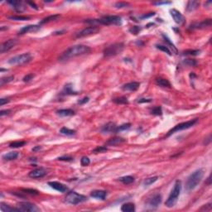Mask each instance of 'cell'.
Segmentation results:
<instances>
[{"mask_svg": "<svg viewBox=\"0 0 212 212\" xmlns=\"http://www.w3.org/2000/svg\"><path fill=\"white\" fill-rule=\"evenodd\" d=\"M40 28H41V27L38 26V25H28V26H25L19 30L18 35H23V34L28 33V32H37Z\"/></svg>", "mask_w": 212, "mask_h": 212, "instance_id": "cell-18", "label": "cell"}, {"mask_svg": "<svg viewBox=\"0 0 212 212\" xmlns=\"http://www.w3.org/2000/svg\"><path fill=\"white\" fill-rule=\"evenodd\" d=\"M196 60H193V59H186L183 60V64L187 65V66H194L196 65Z\"/></svg>", "mask_w": 212, "mask_h": 212, "instance_id": "cell-45", "label": "cell"}, {"mask_svg": "<svg viewBox=\"0 0 212 212\" xmlns=\"http://www.w3.org/2000/svg\"><path fill=\"white\" fill-rule=\"evenodd\" d=\"M126 142V139L121 138V137H115V138H110L108 141L105 142L106 146H116L121 143H124Z\"/></svg>", "mask_w": 212, "mask_h": 212, "instance_id": "cell-21", "label": "cell"}, {"mask_svg": "<svg viewBox=\"0 0 212 212\" xmlns=\"http://www.w3.org/2000/svg\"><path fill=\"white\" fill-rule=\"evenodd\" d=\"M18 41L16 39H9L8 41H6L4 43H2V45L0 46V52L1 53H4L6 51H9L12 48H14V46L17 45Z\"/></svg>", "mask_w": 212, "mask_h": 212, "instance_id": "cell-12", "label": "cell"}, {"mask_svg": "<svg viewBox=\"0 0 212 212\" xmlns=\"http://www.w3.org/2000/svg\"><path fill=\"white\" fill-rule=\"evenodd\" d=\"M152 102V99H145V98H142V99H139L138 100V103H150Z\"/></svg>", "mask_w": 212, "mask_h": 212, "instance_id": "cell-52", "label": "cell"}, {"mask_svg": "<svg viewBox=\"0 0 212 212\" xmlns=\"http://www.w3.org/2000/svg\"><path fill=\"white\" fill-rule=\"evenodd\" d=\"M171 4V2H157V3H153L152 4L153 5H164V4Z\"/></svg>", "mask_w": 212, "mask_h": 212, "instance_id": "cell-57", "label": "cell"}, {"mask_svg": "<svg viewBox=\"0 0 212 212\" xmlns=\"http://www.w3.org/2000/svg\"><path fill=\"white\" fill-rule=\"evenodd\" d=\"M0 209L3 212H13V211H20L18 207H12L9 205H7L4 202L0 203Z\"/></svg>", "mask_w": 212, "mask_h": 212, "instance_id": "cell-25", "label": "cell"}, {"mask_svg": "<svg viewBox=\"0 0 212 212\" xmlns=\"http://www.w3.org/2000/svg\"><path fill=\"white\" fill-rule=\"evenodd\" d=\"M56 114L61 117H68L75 115V111L71 109H63V110H58L56 111Z\"/></svg>", "mask_w": 212, "mask_h": 212, "instance_id": "cell-24", "label": "cell"}, {"mask_svg": "<svg viewBox=\"0 0 212 212\" xmlns=\"http://www.w3.org/2000/svg\"><path fill=\"white\" fill-rule=\"evenodd\" d=\"M77 94L78 93L76 92V91L73 90V87H72L71 84H66L65 85L63 90L61 91V95H75Z\"/></svg>", "mask_w": 212, "mask_h": 212, "instance_id": "cell-23", "label": "cell"}, {"mask_svg": "<svg viewBox=\"0 0 212 212\" xmlns=\"http://www.w3.org/2000/svg\"><path fill=\"white\" fill-rule=\"evenodd\" d=\"M117 127L115 123L110 122L105 126H103L101 129V132L103 134H116V129Z\"/></svg>", "mask_w": 212, "mask_h": 212, "instance_id": "cell-17", "label": "cell"}, {"mask_svg": "<svg viewBox=\"0 0 212 212\" xmlns=\"http://www.w3.org/2000/svg\"><path fill=\"white\" fill-rule=\"evenodd\" d=\"M9 99L2 98V99H0V105L1 106L4 105L5 104H7V103H9Z\"/></svg>", "mask_w": 212, "mask_h": 212, "instance_id": "cell-55", "label": "cell"}, {"mask_svg": "<svg viewBox=\"0 0 212 212\" xmlns=\"http://www.w3.org/2000/svg\"><path fill=\"white\" fill-rule=\"evenodd\" d=\"M162 37H163V38H164V41H165V42H166V44H167V45H169L171 48L172 49V51H174V52H175V54H177V49H176V47L174 46V44L171 42L170 39L166 37V35H164V34H162Z\"/></svg>", "mask_w": 212, "mask_h": 212, "instance_id": "cell-35", "label": "cell"}, {"mask_svg": "<svg viewBox=\"0 0 212 212\" xmlns=\"http://www.w3.org/2000/svg\"><path fill=\"white\" fill-rule=\"evenodd\" d=\"M211 175H210V176H209V177L207 178V181H206V184L211 185Z\"/></svg>", "mask_w": 212, "mask_h": 212, "instance_id": "cell-60", "label": "cell"}, {"mask_svg": "<svg viewBox=\"0 0 212 212\" xmlns=\"http://www.w3.org/2000/svg\"><path fill=\"white\" fill-rule=\"evenodd\" d=\"M204 176V170L203 169H197L193 171L191 175L187 177L186 182V189L187 191H191L194 190L202 180Z\"/></svg>", "mask_w": 212, "mask_h": 212, "instance_id": "cell-3", "label": "cell"}, {"mask_svg": "<svg viewBox=\"0 0 212 212\" xmlns=\"http://www.w3.org/2000/svg\"><path fill=\"white\" fill-rule=\"evenodd\" d=\"M26 144V142L25 141H16V142H13L9 144L10 148H21V147H23L24 145Z\"/></svg>", "mask_w": 212, "mask_h": 212, "instance_id": "cell-37", "label": "cell"}, {"mask_svg": "<svg viewBox=\"0 0 212 212\" xmlns=\"http://www.w3.org/2000/svg\"><path fill=\"white\" fill-rule=\"evenodd\" d=\"M46 171L42 168V167H40V168H37L35 170L29 172L28 176L31 177V178H42L43 176H45L46 175Z\"/></svg>", "mask_w": 212, "mask_h": 212, "instance_id": "cell-15", "label": "cell"}, {"mask_svg": "<svg viewBox=\"0 0 212 212\" xmlns=\"http://www.w3.org/2000/svg\"><path fill=\"white\" fill-rule=\"evenodd\" d=\"M34 78V75L33 74H28L27 75H25L24 77H23V80L24 82H29L31 80Z\"/></svg>", "mask_w": 212, "mask_h": 212, "instance_id": "cell-49", "label": "cell"}, {"mask_svg": "<svg viewBox=\"0 0 212 212\" xmlns=\"http://www.w3.org/2000/svg\"><path fill=\"white\" fill-rule=\"evenodd\" d=\"M87 201V197L84 195L79 194L75 191H70L65 197V202L70 205H77Z\"/></svg>", "mask_w": 212, "mask_h": 212, "instance_id": "cell-6", "label": "cell"}, {"mask_svg": "<svg viewBox=\"0 0 212 212\" xmlns=\"http://www.w3.org/2000/svg\"><path fill=\"white\" fill-rule=\"evenodd\" d=\"M99 32H100V28H98L97 26H90V27L84 28L83 30L75 33V37L76 38H81V37H88V36H90V35L96 34Z\"/></svg>", "mask_w": 212, "mask_h": 212, "instance_id": "cell-9", "label": "cell"}, {"mask_svg": "<svg viewBox=\"0 0 212 212\" xmlns=\"http://www.w3.org/2000/svg\"><path fill=\"white\" fill-rule=\"evenodd\" d=\"M10 112H11L10 110H1L0 111V115L4 116V115H9Z\"/></svg>", "mask_w": 212, "mask_h": 212, "instance_id": "cell-56", "label": "cell"}, {"mask_svg": "<svg viewBox=\"0 0 212 212\" xmlns=\"http://www.w3.org/2000/svg\"><path fill=\"white\" fill-rule=\"evenodd\" d=\"M211 203H209L207 205H205L202 208H201V211H211Z\"/></svg>", "mask_w": 212, "mask_h": 212, "instance_id": "cell-53", "label": "cell"}, {"mask_svg": "<svg viewBox=\"0 0 212 212\" xmlns=\"http://www.w3.org/2000/svg\"><path fill=\"white\" fill-rule=\"evenodd\" d=\"M200 50H186L183 51V55H197L200 54Z\"/></svg>", "mask_w": 212, "mask_h": 212, "instance_id": "cell-41", "label": "cell"}, {"mask_svg": "<svg viewBox=\"0 0 212 212\" xmlns=\"http://www.w3.org/2000/svg\"><path fill=\"white\" fill-rule=\"evenodd\" d=\"M91 51L90 47L85 45H75L69 47L65 51L61 53V55L59 56L60 61H65V60H70L71 58H75L76 56L89 54Z\"/></svg>", "mask_w": 212, "mask_h": 212, "instance_id": "cell-1", "label": "cell"}, {"mask_svg": "<svg viewBox=\"0 0 212 212\" xmlns=\"http://www.w3.org/2000/svg\"><path fill=\"white\" fill-rule=\"evenodd\" d=\"M139 86H140L139 82L133 81V82H129V83L124 85L122 86V90H125V91H136L139 88Z\"/></svg>", "mask_w": 212, "mask_h": 212, "instance_id": "cell-20", "label": "cell"}, {"mask_svg": "<svg viewBox=\"0 0 212 212\" xmlns=\"http://www.w3.org/2000/svg\"><path fill=\"white\" fill-rule=\"evenodd\" d=\"M17 207L18 208L20 211H40V209L37 207L36 205H34V204H32V203L27 202V201H23V202L18 203Z\"/></svg>", "mask_w": 212, "mask_h": 212, "instance_id": "cell-10", "label": "cell"}, {"mask_svg": "<svg viewBox=\"0 0 212 212\" xmlns=\"http://www.w3.org/2000/svg\"><path fill=\"white\" fill-rule=\"evenodd\" d=\"M22 192L23 193H27V194H30V195H38L39 192L37 191V190L34 189H29V188H23V189H21Z\"/></svg>", "mask_w": 212, "mask_h": 212, "instance_id": "cell-43", "label": "cell"}, {"mask_svg": "<svg viewBox=\"0 0 212 212\" xmlns=\"http://www.w3.org/2000/svg\"><path fill=\"white\" fill-rule=\"evenodd\" d=\"M8 18L10 20H14V21H28L31 18L30 17L28 16H19V15H14V16H9L8 17Z\"/></svg>", "mask_w": 212, "mask_h": 212, "instance_id": "cell-33", "label": "cell"}, {"mask_svg": "<svg viewBox=\"0 0 212 212\" xmlns=\"http://www.w3.org/2000/svg\"><path fill=\"white\" fill-rule=\"evenodd\" d=\"M14 75H10V76H8V77H4V78H2L0 80V85L3 86L4 85H5V84L9 83V82H11L12 80H14Z\"/></svg>", "mask_w": 212, "mask_h": 212, "instance_id": "cell-39", "label": "cell"}, {"mask_svg": "<svg viewBox=\"0 0 212 212\" xmlns=\"http://www.w3.org/2000/svg\"><path fill=\"white\" fill-rule=\"evenodd\" d=\"M85 23L93 24V26H96V24H103V25H121L122 18L120 16H105L100 19H87L85 21Z\"/></svg>", "mask_w": 212, "mask_h": 212, "instance_id": "cell-2", "label": "cell"}, {"mask_svg": "<svg viewBox=\"0 0 212 212\" xmlns=\"http://www.w3.org/2000/svg\"><path fill=\"white\" fill-rule=\"evenodd\" d=\"M121 211L124 212H134L135 211V206L133 203H125L122 206Z\"/></svg>", "mask_w": 212, "mask_h": 212, "instance_id": "cell-30", "label": "cell"}, {"mask_svg": "<svg viewBox=\"0 0 212 212\" xmlns=\"http://www.w3.org/2000/svg\"><path fill=\"white\" fill-rule=\"evenodd\" d=\"M8 4H10L13 9H14L16 12H23L25 10V7L23 5V3L22 1H18V0H10L8 1Z\"/></svg>", "mask_w": 212, "mask_h": 212, "instance_id": "cell-16", "label": "cell"}, {"mask_svg": "<svg viewBox=\"0 0 212 212\" xmlns=\"http://www.w3.org/2000/svg\"><path fill=\"white\" fill-rule=\"evenodd\" d=\"M170 14L171 16L172 17L173 20L175 21L176 23H177V24H179V25L184 24L185 22H186V19H185L184 16L181 14L178 10L175 9H172L170 10Z\"/></svg>", "mask_w": 212, "mask_h": 212, "instance_id": "cell-11", "label": "cell"}, {"mask_svg": "<svg viewBox=\"0 0 212 212\" xmlns=\"http://www.w3.org/2000/svg\"><path fill=\"white\" fill-rule=\"evenodd\" d=\"M60 18V15L59 14H54V15H51V16H48L45 18H43L40 22V24H45V23H48L50 22H53V21H56Z\"/></svg>", "mask_w": 212, "mask_h": 212, "instance_id": "cell-28", "label": "cell"}, {"mask_svg": "<svg viewBox=\"0 0 212 212\" xmlns=\"http://www.w3.org/2000/svg\"><path fill=\"white\" fill-rule=\"evenodd\" d=\"M28 4L29 5H31V6H32V9H35L36 10H38V8H37V5L35 4V3H33V2H31V1H29V2H28Z\"/></svg>", "mask_w": 212, "mask_h": 212, "instance_id": "cell-58", "label": "cell"}, {"mask_svg": "<svg viewBox=\"0 0 212 212\" xmlns=\"http://www.w3.org/2000/svg\"><path fill=\"white\" fill-rule=\"evenodd\" d=\"M108 149L105 146H100V147H97L95 148L94 150H93V152H95V153H99V152H106Z\"/></svg>", "mask_w": 212, "mask_h": 212, "instance_id": "cell-47", "label": "cell"}, {"mask_svg": "<svg viewBox=\"0 0 212 212\" xmlns=\"http://www.w3.org/2000/svg\"><path fill=\"white\" fill-rule=\"evenodd\" d=\"M156 47H157L158 50H160V51L166 52L167 55H171V52L170 50L168 49V47H167V46H162V45H156Z\"/></svg>", "mask_w": 212, "mask_h": 212, "instance_id": "cell-42", "label": "cell"}, {"mask_svg": "<svg viewBox=\"0 0 212 212\" xmlns=\"http://www.w3.org/2000/svg\"><path fill=\"white\" fill-rule=\"evenodd\" d=\"M161 202V196L160 194H155L153 195L150 199H148L147 201V206L150 208H157Z\"/></svg>", "mask_w": 212, "mask_h": 212, "instance_id": "cell-13", "label": "cell"}, {"mask_svg": "<svg viewBox=\"0 0 212 212\" xmlns=\"http://www.w3.org/2000/svg\"><path fill=\"white\" fill-rule=\"evenodd\" d=\"M155 15V13H149L148 14H144L143 16H141L140 17V18L141 19H145V18H151L152 16H154Z\"/></svg>", "mask_w": 212, "mask_h": 212, "instance_id": "cell-54", "label": "cell"}, {"mask_svg": "<svg viewBox=\"0 0 212 212\" xmlns=\"http://www.w3.org/2000/svg\"><path fill=\"white\" fill-rule=\"evenodd\" d=\"M181 191V181L177 180L176 181L174 187H173L172 191H171L168 198L166 199V202H165L166 207L171 208L175 206L177 201H178V197L180 196Z\"/></svg>", "mask_w": 212, "mask_h": 212, "instance_id": "cell-4", "label": "cell"}, {"mask_svg": "<svg viewBox=\"0 0 212 212\" xmlns=\"http://www.w3.org/2000/svg\"><path fill=\"white\" fill-rule=\"evenodd\" d=\"M150 113L153 115H157V116H161L162 115V110H161V106H157V107H154L152 108Z\"/></svg>", "mask_w": 212, "mask_h": 212, "instance_id": "cell-36", "label": "cell"}, {"mask_svg": "<svg viewBox=\"0 0 212 212\" xmlns=\"http://www.w3.org/2000/svg\"><path fill=\"white\" fill-rule=\"evenodd\" d=\"M48 185L51 186V188L55 189V191H60V192H66L68 191V187L65 186V185L62 184L60 182H58V181H49L48 182Z\"/></svg>", "mask_w": 212, "mask_h": 212, "instance_id": "cell-14", "label": "cell"}, {"mask_svg": "<svg viewBox=\"0 0 212 212\" xmlns=\"http://www.w3.org/2000/svg\"><path fill=\"white\" fill-rule=\"evenodd\" d=\"M156 84H157V85L161 86V87H167V88L171 87L170 82H169L166 79L161 78V77L156 79Z\"/></svg>", "mask_w": 212, "mask_h": 212, "instance_id": "cell-29", "label": "cell"}, {"mask_svg": "<svg viewBox=\"0 0 212 212\" xmlns=\"http://www.w3.org/2000/svg\"><path fill=\"white\" fill-rule=\"evenodd\" d=\"M31 60H32V55L30 53H23L10 58L9 60H8V62L13 65H22L30 62Z\"/></svg>", "mask_w": 212, "mask_h": 212, "instance_id": "cell-7", "label": "cell"}, {"mask_svg": "<svg viewBox=\"0 0 212 212\" xmlns=\"http://www.w3.org/2000/svg\"><path fill=\"white\" fill-rule=\"evenodd\" d=\"M197 121H198L197 119H195V120H189V121L183 122V123H181L179 124L176 125L173 129H170V130L168 131V133L166 134V137H169V136H171V134H175V133L178 132V131H181V130H185V129L191 128L192 126H194V125L197 123Z\"/></svg>", "mask_w": 212, "mask_h": 212, "instance_id": "cell-8", "label": "cell"}, {"mask_svg": "<svg viewBox=\"0 0 212 212\" xmlns=\"http://www.w3.org/2000/svg\"><path fill=\"white\" fill-rule=\"evenodd\" d=\"M60 134L66 135V136H72V135L75 134V130H72V129H70L66 127H63L60 129Z\"/></svg>", "mask_w": 212, "mask_h": 212, "instance_id": "cell-32", "label": "cell"}, {"mask_svg": "<svg viewBox=\"0 0 212 212\" xmlns=\"http://www.w3.org/2000/svg\"><path fill=\"white\" fill-rule=\"evenodd\" d=\"M113 101L115 102V104L117 105H126V104H129V101H128V99L124 96H121V97H118V98H115L113 100Z\"/></svg>", "mask_w": 212, "mask_h": 212, "instance_id": "cell-34", "label": "cell"}, {"mask_svg": "<svg viewBox=\"0 0 212 212\" xmlns=\"http://www.w3.org/2000/svg\"><path fill=\"white\" fill-rule=\"evenodd\" d=\"M42 149V147L41 146H36V147H34V148H32V152H37L38 151H40Z\"/></svg>", "mask_w": 212, "mask_h": 212, "instance_id": "cell-59", "label": "cell"}, {"mask_svg": "<svg viewBox=\"0 0 212 212\" xmlns=\"http://www.w3.org/2000/svg\"><path fill=\"white\" fill-rule=\"evenodd\" d=\"M90 196L94 198L105 200L106 198V196H107V192L105 191H103V190H95V191H91Z\"/></svg>", "mask_w": 212, "mask_h": 212, "instance_id": "cell-22", "label": "cell"}, {"mask_svg": "<svg viewBox=\"0 0 212 212\" xmlns=\"http://www.w3.org/2000/svg\"><path fill=\"white\" fill-rule=\"evenodd\" d=\"M211 19H206L201 23H193L190 26L191 29H201V28H206L211 26Z\"/></svg>", "mask_w": 212, "mask_h": 212, "instance_id": "cell-19", "label": "cell"}, {"mask_svg": "<svg viewBox=\"0 0 212 212\" xmlns=\"http://www.w3.org/2000/svg\"><path fill=\"white\" fill-rule=\"evenodd\" d=\"M18 152H10L6 153L4 155H3L2 158L4 161H12V160H15L18 157Z\"/></svg>", "mask_w": 212, "mask_h": 212, "instance_id": "cell-27", "label": "cell"}, {"mask_svg": "<svg viewBox=\"0 0 212 212\" xmlns=\"http://www.w3.org/2000/svg\"><path fill=\"white\" fill-rule=\"evenodd\" d=\"M131 127V124L129 123H127V124H124L120 125L119 127H117V129H116V133H120L121 131H124V130H128V129H130Z\"/></svg>", "mask_w": 212, "mask_h": 212, "instance_id": "cell-40", "label": "cell"}, {"mask_svg": "<svg viewBox=\"0 0 212 212\" xmlns=\"http://www.w3.org/2000/svg\"><path fill=\"white\" fill-rule=\"evenodd\" d=\"M119 181H121L122 183H124V185H129L134 182V178L133 176H125L119 178Z\"/></svg>", "mask_w": 212, "mask_h": 212, "instance_id": "cell-31", "label": "cell"}, {"mask_svg": "<svg viewBox=\"0 0 212 212\" xmlns=\"http://www.w3.org/2000/svg\"><path fill=\"white\" fill-rule=\"evenodd\" d=\"M129 6V3L126 2H118L115 4V7L117 9H122V8H128Z\"/></svg>", "mask_w": 212, "mask_h": 212, "instance_id": "cell-46", "label": "cell"}, {"mask_svg": "<svg viewBox=\"0 0 212 212\" xmlns=\"http://www.w3.org/2000/svg\"><path fill=\"white\" fill-rule=\"evenodd\" d=\"M200 6V3L197 2V1H189L187 3V5H186V12H193L196 9H198V7Z\"/></svg>", "mask_w": 212, "mask_h": 212, "instance_id": "cell-26", "label": "cell"}, {"mask_svg": "<svg viewBox=\"0 0 212 212\" xmlns=\"http://www.w3.org/2000/svg\"><path fill=\"white\" fill-rule=\"evenodd\" d=\"M140 31H141V28H139L138 26H134V27H132L129 29V32L134 34V35H137Z\"/></svg>", "mask_w": 212, "mask_h": 212, "instance_id": "cell-48", "label": "cell"}, {"mask_svg": "<svg viewBox=\"0 0 212 212\" xmlns=\"http://www.w3.org/2000/svg\"><path fill=\"white\" fill-rule=\"evenodd\" d=\"M57 160H59V161H71L74 160V158L71 157H60L57 158Z\"/></svg>", "mask_w": 212, "mask_h": 212, "instance_id": "cell-50", "label": "cell"}, {"mask_svg": "<svg viewBox=\"0 0 212 212\" xmlns=\"http://www.w3.org/2000/svg\"><path fill=\"white\" fill-rule=\"evenodd\" d=\"M124 48V45L122 42H117L114 43L110 46H107L104 49V55L105 57H110V56H115V55H119L121 53Z\"/></svg>", "mask_w": 212, "mask_h": 212, "instance_id": "cell-5", "label": "cell"}, {"mask_svg": "<svg viewBox=\"0 0 212 212\" xmlns=\"http://www.w3.org/2000/svg\"><path fill=\"white\" fill-rule=\"evenodd\" d=\"M89 100H90L89 97H84L83 99H81V100H79L78 104L79 105H84V104H85V103L89 102Z\"/></svg>", "mask_w": 212, "mask_h": 212, "instance_id": "cell-51", "label": "cell"}, {"mask_svg": "<svg viewBox=\"0 0 212 212\" xmlns=\"http://www.w3.org/2000/svg\"><path fill=\"white\" fill-rule=\"evenodd\" d=\"M157 179H158V176H152V177L147 178L143 181V185L144 186H150V185L153 184L155 181H157Z\"/></svg>", "mask_w": 212, "mask_h": 212, "instance_id": "cell-38", "label": "cell"}, {"mask_svg": "<svg viewBox=\"0 0 212 212\" xmlns=\"http://www.w3.org/2000/svg\"><path fill=\"white\" fill-rule=\"evenodd\" d=\"M90 163V160L89 157H86V156H84V157H81V159H80V164H81V166H89Z\"/></svg>", "mask_w": 212, "mask_h": 212, "instance_id": "cell-44", "label": "cell"}]
</instances>
